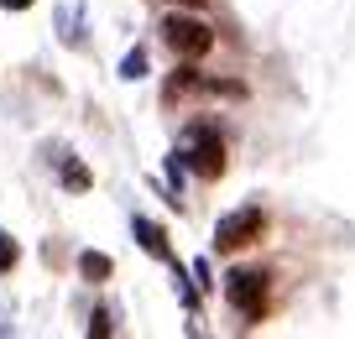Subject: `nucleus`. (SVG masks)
<instances>
[{"instance_id":"nucleus-5","label":"nucleus","mask_w":355,"mask_h":339,"mask_svg":"<svg viewBox=\"0 0 355 339\" xmlns=\"http://www.w3.org/2000/svg\"><path fill=\"white\" fill-rule=\"evenodd\" d=\"M131 230H136V241H141L146 256H157V261H173V245H167V230H162V225H152V219H136Z\"/></svg>"},{"instance_id":"nucleus-2","label":"nucleus","mask_w":355,"mask_h":339,"mask_svg":"<svg viewBox=\"0 0 355 339\" xmlns=\"http://www.w3.org/2000/svg\"><path fill=\"white\" fill-rule=\"evenodd\" d=\"M162 42L173 47L178 58H204L214 47V32L199 21V16H167L162 21Z\"/></svg>"},{"instance_id":"nucleus-8","label":"nucleus","mask_w":355,"mask_h":339,"mask_svg":"<svg viewBox=\"0 0 355 339\" xmlns=\"http://www.w3.org/2000/svg\"><path fill=\"white\" fill-rule=\"evenodd\" d=\"M121 78H146V53H141V47H131V53H125Z\"/></svg>"},{"instance_id":"nucleus-11","label":"nucleus","mask_w":355,"mask_h":339,"mask_svg":"<svg viewBox=\"0 0 355 339\" xmlns=\"http://www.w3.org/2000/svg\"><path fill=\"white\" fill-rule=\"evenodd\" d=\"M0 6H6V11H26V6H32V0H0Z\"/></svg>"},{"instance_id":"nucleus-12","label":"nucleus","mask_w":355,"mask_h":339,"mask_svg":"<svg viewBox=\"0 0 355 339\" xmlns=\"http://www.w3.org/2000/svg\"><path fill=\"white\" fill-rule=\"evenodd\" d=\"M178 6H204V0H178Z\"/></svg>"},{"instance_id":"nucleus-7","label":"nucleus","mask_w":355,"mask_h":339,"mask_svg":"<svg viewBox=\"0 0 355 339\" xmlns=\"http://www.w3.org/2000/svg\"><path fill=\"white\" fill-rule=\"evenodd\" d=\"M89 183H94V177H89V167H84V162H73V157H68V162H63V188H73V193H84Z\"/></svg>"},{"instance_id":"nucleus-4","label":"nucleus","mask_w":355,"mask_h":339,"mask_svg":"<svg viewBox=\"0 0 355 339\" xmlns=\"http://www.w3.org/2000/svg\"><path fill=\"white\" fill-rule=\"evenodd\" d=\"M189 167L199 177H220L225 173V141H220V131L214 125H189Z\"/></svg>"},{"instance_id":"nucleus-1","label":"nucleus","mask_w":355,"mask_h":339,"mask_svg":"<svg viewBox=\"0 0 355 339\" xmlns=\"http://www.w3.org/2000/svg\"><path fill=\"white\" fill-rule=\"evenodd\" d=\"M261 235H266V214L256 204H245V209H235V214H225L220 225H214V251L235 256V251H245V245H256Z\"/></svg>"},{"instance_id":"nucleus-3","label":"nucleus","mask_w":355,"mask_h":339,"mask_svg":"<svg viewBox=\"0 0 355 339\" xmlns=\"http://www.w3.org/2000/svg\"><path fill=\"white\" fill-rule=\"evenodd\" d=\"M225 297H230L235 313L261 318L266 313V272H241V266H235V272L225 277Z\"/></svg>"},{"instance_id":"nucleus-10","label":"nucleus","mask_w":355,"mask_h":339,"mask_svg":"<svg viewBox=\"0 0 355 339\" xmlns=\"http://www.w3.org/2000/svg\"><path fill=\"white\" fill-rule=\"evenodd\" d=\"M89 334H100V339L110 334V313H94V318H89Z\"/></svg>"},{"instance_id":"nucleus-9","label":"nucleus","mask_w":355,"mask_h":339,"mask_svg":"<svg viewBox=\"0 0 355 339\" xmlns=\"http://www.w3.org/2000/svg\"><path fill=\"white\" fill-rule=\"evenodd\" d=\"M16 261H21V245H16L11 235H6V230H0V272H11Z\"/></svg>"},{"instance_id":"nucleus-6","label":"nucleus","mask_w":355,"mask_h":339,"mask_svg":"<svg viewBox=\"0 0 355 339\" xmlns=\"http://www.w3.org/2000/svg\"><path fill=\"white\" fill-rule=\"evenodd\" d=\"M78 272H84L89 282H105V277L115 272V261H110V256H100V251H84V256H78Z\"/></svg>"}]
</instances>
